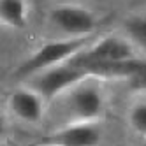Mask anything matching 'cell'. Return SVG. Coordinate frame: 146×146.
I'll return each instance as SVG.
<instances>
[{
    "mask_svg": "<svg viewBox=\"0 0 146 146\" xmlns=\"http://www.w3.org/2000/svg\"><path fill=\"white\" fill-rule=\"evenodd\" d=\"M127 123L130 130L146 141V92L132 99L127 108Z\"/></svg>",
    "mask_w": 146,
    "mask_h": 146,
    "instance_id": "9",
    "label": "cell"
},
{
    "mask_svg": "<svg viewBox=\"0 0 146 146\" xmlns=\"http://www.w3.org/2000/svg\"><path fill=\"white\" fill-rule=\"evenodd\" d=\"M49 109L48 100L34 86H18L7 95L9 114L23 125L42 123Z\"/></svg>",
    "mask_w": 146,
    "mask_h": 146,
    "instance_id": "6",
    "label": "cell"
},
{
    "mask_svg": "<svg viewBox=\"0 0 146 146\" xmlns=\"http://www.w3.org/2000/svg\"><path fill=\"white\" fill-rule=\"evenodd\" d=\"M48 25L60 37H92L97 28V16L79 4H56L48 11Z\"/></svg>",
    "mask_w": 146,
    "mask_h": 146,
    "instance_id": "4",
    "label": "cell"
},
{
    "mask_svg": "<svg viewBox=\"0 0 146 146\" xmlns=\"http://www.w3.org/2000/svg\"><path fill=\"white\" fill-rule=\"evenodd\" d=\"M35 146H55V144H49V143H44V141H42V143H39V144H35Z\"/></svg>",
    "mask_w": 146,
    "mask_h": 146,
    "instance_id": "11",
    "label": "cell"
},
{
    "mask_svg": "<svg viewBox=\"0 0 146 146\" xmlns=\"http://www.w3.org/2000/svg\"><path fill=\"white\" fill-rule=\"evenodd\" d=\"M143 146H146V141H144V144H143Z\"/></svg>",
    "mask_w": 146,
    "mask_h": 146,
    "instance_id": "12",
    "label": "cell"
},
{
    "mask_svg": "<svg viewBox=\"0 0 146 146\" xmlns=\"http://www.w3.org/2000/svg\"><path fill=\"white\" fill-rule=\"evenodd\" d=\"M123 34L141 53H146V14H135L123 21Z\"/></svg>",
    "mask_w": 146,
    "mask_h": 146,
    "instance_id": "10",
    "label": "cell"
},
{
    "mask_svg": "<svg viewBox=\"0 0 146 146\" xmlns=\"http://www.w3.org/2000/svg\"><path fill=\"white\" fill-rule=\"evenodd\" d=\"M90 76H93V74H90L86 69L76 65L74 62L70 60V62L60 64L56 67L37 72V74H34L28 79H30V86H34L49 104V102H53L60 93H64L70 86L78 85L79 81L86 79Z\"/></svg>",
    "mask_w": 146,
    "mask_h": 146,
    "instance_id": "5",
    "label": "cell"
},
{
    "mask_svg": "<svg viewBox=\"0 0 146 146\" xmlns=\"http://www.w3.org/2000/svg\"><path fill=\"white\" fill-rule=\"evenodd\" d=\"M30 18L28 0H0V23L5 28L21 30Z\"/></svg>",
    "mask_w": 146,
    "mask_h": 146,
    "instance_id": "8",
    "label": "cell"
},
{
    "mask_svg": "<svg viewBox=\"0 0 146 146\" xmlns=\"http://www.w3.org/2000/svg\"><path fill=\"white\" fill-rule=\"evenodd\" d=\"M92 42V37H58L46 40L18 69V76L32 78L37 72L70 62Z\"/></svg>",
    "mask_w": 146,
    "mask_h": 146,
    "instance_id": "3",
    "label": "cell"
},
{
    "mask_svg": "<svg viewBox=\"0 0 146 146\" xmlns=\"http://www.w3.org/2000/svg\"><path fill=\"white\" fill-rule=\"evenodd\" d=\"M104 81V78L90 76L49 102V108L56 113V125L100 120L108 104Z\"/></svg>",
    "mask_w": 146,
    "mask_h": 146,
    "instance_id": "2",
    "label": "cell"
},
{
    "mask_svg": "<svg viewBox=\"0 0 146 146\" xmlns=\"http://www.w3.org/2000/svg\"><path fill=\"white\" fill-rule=\"evenodd\" d=\"M104 137L100 120L95 121H72L56 125L46 137L44 143L55 146H99Z\"/></svg>",
    "mask_w": 146,
    "mask_h": 146,
    "instance_id": "7",
    "label": "cell"
},
{
    "mask_svg": "<svg viewBox=\"0 0 146 146\" xmlns=\"http://www.w3.org/2000/svg\"><path fill=\"white\" fill-rule=\"evenodd\" d=\"M141 58V51L125 34H106L92 42L72 58L76 65L99 78H120L125 64Z\"/></svg>",
    "mask_w": 146,
    "mask_h": 146,
    "instance_id": "1",
    "label": "cell"
}]
</instances>
